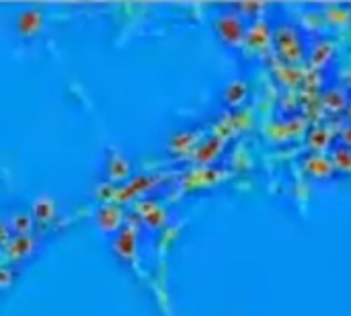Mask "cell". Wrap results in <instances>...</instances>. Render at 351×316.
Listing matches in <instances>:
<instances>
[{"instance_id":"6da1fadb","label":"cell","mask_w":351,"mask_h":316,"mask_svg":"<svg viewBox=\"0 0 351 316\" xmlns=\"http://www.w3.org/2000/svg\"><path fill=\"white\" fill-rule=\"evenodd\" d=\"M269 31L271 45L286 64L298 66L308 60L311 39L296 21H292L290 16H274L269 19Z\"/></svg>"},{"instance_id":"7a4b0ae2","label":"cell","mask_w":351,"mask_h":316,"mask_svg":"<svg viewBox=\"0 0 351 316\" xmlns=\"http://www.w3.org/2000/svg\"><path fill=\"white\" fill-rule=\"evenodd\" d=\"M247 19L249 16L245 12H241L239 8H230V10L222 12L216 21L220 39L230 47H239L247 39V31H249Z\"/></svg>"},{"instance_id":"3957f363","label":"cell","mask_w":351,"mask_h":316,"mask_svg":"<svg viewBox=\"0 0 351 316\" xmlns=\"http://www.w3.org/2000/svg\"><path fill=\"white\" fill-rule=\"evenodd\" d=\"M302 171L308 179L317 181V183H331L335 179H339L341 175L335 171L331 158L323 152H308L302 158Z\"/></svg>"},{"instance_id":"277c9868","label":"cell","mask_w":351,"mask_h":316,"mask_svg":"<svg viewBox=\"0 0 351 316\" xmlns=\"http://www.w3.org/2000/svg\"><path fill=\"white\" fill-rule=\"evenodd\" d=\"M335 171L343 177V175H351V150L346 148L343 144H339L335 140V144L331 146V154H329Z\"/></svg>"},{"instance_id":"5b68a950","label":"cell","mask_w":351,"mask_h":316,"mask_svg":"<svg viewBox=\"0 0 351 316\" xmlns=\"http://www.w3.org/2000/svg\"><path fill=\"white\" fill-rule=\"evenodd\" d=\"M247 93H249L247 84H245L243 80H234V82L228 84L224 99H226V103H230V105H241V103L247 99Z\"/></svg>"},{"instance_id":"8992f818","label":"cell","mask_w":351,"mask_h":316,"mask_svg":"<svg viewBox=\"0 0 351 316\" xmlns=\"http://www.w3.org/2000/svg\"><path fill=\"white\" fill-rule=\"evenodd\" d=\"M335 140H337L339 144H343L346 148H350L351 150V123L343 125V127L339 130V134L335 136Z\"/></svg>"}]
</instances>
